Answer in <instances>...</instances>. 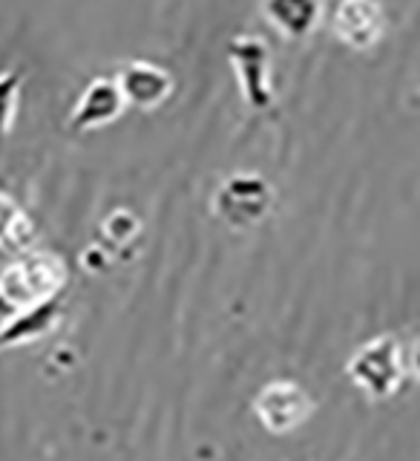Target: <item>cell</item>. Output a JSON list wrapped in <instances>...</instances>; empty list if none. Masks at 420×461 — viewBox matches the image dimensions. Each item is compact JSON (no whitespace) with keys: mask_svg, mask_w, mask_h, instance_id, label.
<instances>
[{"mask_svg":"<svg viewBox=\"0 0 420 461\" xmlns=\"http://www.w3.org/2000/svg\"><path fill=\"white\" fill-rule=\"evenodd\" d=\"M331 32L352 50H371L386 32L380 0H337L331 12Z\"/></svg>","mask_w":420,"mask_h":461,"instance_id":"cell-6","label":"cell"},{"mask_svg":"<svg viewBox=\"0 0 420 461\" xmlns=\"http://www.w3.org/2000/svg\"><path fill=\"white\" fill-rule=\"evenodd\" d=\"M409 369L412 375L420 381V331H417V338L412 340V349H409Z\"/></svg>","mask_w":420,"mask_h":461,"instance_id":"cell-14","label":"cell"},{"mask_svg":"<svg viewBox=\"0 0 420 461\" xmlns=\"http://www.w3.org/2000/svg\"><path fill=\"white\" fill-rule=\"evenodd\" d=\"M323 0H263L265 21L291 41L308 38L323 21Z\"/></svg>","mask_w":420,"mask_h":461,"instance_id":"cell-10","label":"cell"},{"mask_svg":"<svg viewBox=\"0 0 420 461\" xmlns=\"http://www.w3.org/2000/svg\"><path fill=\"white\" fill-rule=\"evenodd\" d=\"M21 72L9 69L4 76V133H12L14 115H18V95H21Z\"/></svg>","mask_w":420,"mask_h":461,"instance_id":"cell-13","label":"cell"},{"mask_svg":"<svg viewBox=\"0 0 420 461\" xmlns=\"http://www.w3.org/2000/svg\"><path fill=\"white\" fill-rule=\"evenodd\" d=\"M407 352L403 343L392 331L374 335L371 340L360 343L345 360V375L369 401H389L400 393L407 381Z\"/></svg>","mask_w":420,"mask_h":461,"instance_id":"cell-1","label":"cell"},{"mask_svg":"<svg viewBox=\"0 0 420 461\" xmlns=\"http://www.w3.org/2000/svg\"><path fill=\"white\" fill-rule=\"evenodd\" d=\"M115 81H119L121 93L127 98V107H139V110H153L162 104V101H167L173 93L170 72L162 64L144 61V58L127 61L115 72Z\"/></svg>","mask_w":420,"mask_h":461,"instance_id":"cell-8","label":"cell"},{"mask_svg":"<svg viewBox=\"0 0 420 461\" xmlns=\"http://www.w3.org/2000/svg\"><path fill=\"white\" fill-rule=\"evenodd\" d=\"M127 107V98L121 93L115 76H98L84 86L76 107L69 113L72 133H90V130L112 124Z\"/></svg>","mask_w":420,"mask_h":461,"instance_id":"cell-7","label":"cell"},{"mask_svg":"<svg viewBox=\"0 0 420 461\" xmlns=\"http://www.w3.org/2000/svg\"><path fill=\"white\" fill-rule=\"evenodd\" d=\"M35 240V228L29 213L12 199V194L0 196V242L9 251H29V245Z\"/></svg>","mask_w":420,"mask_h":461,"instance_id":"cell-11","label":"cell"},{"mask_svg":"<svg viewBox=\"0 0 420 461\" xmlns=\"http://www.w3.org/2000/svg\"><path fill=\"white\" fill-rule=\"evenodd\" d=\"M69 280V268L52 251H26L0 274V300L12 312L55 300Z\"/></svg>","mask_w":420,"mask_h":461,"instance_id":"cell-2","label":"cell"},{"mask_svg":"<svg viewBox=\"0 0 420 461\" xmlns=\"http://www.w3.org/2000/svg\"><path fill=\"white\" fill-rule=\"evenodd\" d=\"M64 321V303L61 297L38 303L21 312H9L4 329H0V346L4 349H18V346H32L43 338H49L52 331Z\"/></svg>","mask_w":420,"mask_h":461,"instance_id":"cell-9","label":"cell"},{"mask_svg":"<svg viewBox=\"0 0 420 461\" xmlns=\"http://www.w3.org/2000/svg\"><path fill=\"white\" fill-rule=\"evenodd\" d=\"M228 61L234 64L245 104L254 113H268L273 107L271 86V52L265 38L242 32L228 41Z\"/></svg>","mask_w":420,"mask_h":461,"instance_id":"cell-5","label":"cell"},{"mask_svg":"<svg viewBox=\"0 0 420 461\" xmlns=\"http://www.w3.org/2000/svg\"><path fill=\"white\" fill-rule=\"evenodd\" d=\"M139 230H141V222L130 211H124V208L112 211L110 220L104 222V234L112 237V240H119V242H130L133 237H139Z\"/></svg>","mask_w":420,"mask_h":461,"instance_id":"cell-12","label":"cell"},{"mask_svg":"<svg viewBox=\"0 0 420 461\" xmlns=\"http://www.w3.org/2000/svg\"><path fill=\"white\" fill-rule=\"evenodd\" d=\"M273 187L259 173H234L213 194V213L228 228L248 230L259 225L273 208Z\"/></svg>","mask_w":420,"mask_h":461,"instance_id":"cell-3","label":"cell"},{"mask_svg":"<svg viewBox=\"0 0 420 461\" xmlns=\"http://www.w3.org/2000/svg\"><path fill=\"white\" fill-rule=\"evenodd\" d=\"M254 415L271 436H288L311 421L314 398L302 384L291 378L268 381L254 398Z\"/></svg>","mask_w":420,"mask_h":461,"instance_id":"cell-4","label":"cell"}]
</instances>
